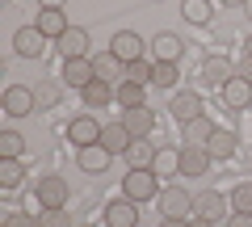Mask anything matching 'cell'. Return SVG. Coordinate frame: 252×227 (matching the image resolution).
<instances>
[{
    "label": "cell",
    "mask_w": 252,
    "mask_h": 227,
    "mask_svg": "<svg viewBox=\"0 0 252 227\" xmlns=\"http://www.w3.org/2000/svg\"><path fill=\"white\" fill-rule=\"evenodd\" d=\"M122 190H126V198H130V202L160 198V177H156L152 168H130V173H126V181H122Z\"/></svg>",
    "instance_id": "cell-1"
},
{
    "label": "cell",
    "mask_w": 252,
    "mask_h": 227,
    "mask_svg": "<svg viewBox=\"0 0 252 227\" xmlns=\"http://www.w3.org/2000/svg\"><path fill=\"white\" fill-rule=\"evenodd\" d=\"M160 215L164 219H189L193 215V194L172 185V190H160Z\"/></svg>",
    "instance_id": "cell-2"
},
{
    "label": "cell",
    "mask_w": 252,
    "mask_h": 227,
    "mask_svg": "<svg viewBox=\"0 0 252 227\" xmlns=\"http://www.w3.org/2000/svg\"><path fill=\"white\" fill-rule=\"evenodd\" d=\"M34 198H38V206L42 210H55V206H67V181L63 177H42V181L34 185Z\"/></svg>",
    "instance_id": "cell-3"
},
{
    "label": "cell",
    "mask_w": 252,
    "mask_h": 227,
    "mask_svg": "<svg viewBox=\"0 0 252 227\" xmlns=\"http://www.w3.org/2000/svg\"><path fill=\"white\" fill-rule=\"evenodd\" d=\"M0 101H4V114H9V118H26V114H34V109H38L34 89H26V84H9Z\"/></svg>",
    "instance_id": "cell-4"
},
{
    "label": "cell",
    "mask_w": 252,
    "mask_h": 227,
    "mask_svg": "<svg viewBox=\"0 0 252 227\" xmlns=\"http://www.w3.org/2000/svg\"><path fill=\"white\" fill-rule=\"evenodd\" d=\"M67 139H72L76 147H93V143H101V122L93 118V114H76V118L67 122Z\"/></svg>",
    "instance_id": "cell-5"
},
{
    "label": "cell",
    "mask_w": 252,
    "mask_h": 227,
    "mask_svg": "<svg viewBox=\"0 0 252 227\" xmlns=\"http://www.w3.org/2000/svg\"><path fill=\"white\" fill-rule=\"evenodd\" d=\"M109 51H114L118 59H122V64H135V59H147V55H143V51H147V42L135 34V30H118V34H114V42H109Z\"/></svg>",
    "instance_id": "cell-6"
},
{
    "label": "cell",
    "mask_w": 252,
    "mask_h": 227,
    "mask_svg": "<svg viewBox=\"0 0 252 227\" xmlns=\"http://www.w3.org/2000/svg\"><path fill=\"white\" fill-rule=\"evenodd\" d=\"M46 42H51V38H46L38 26H21L17 34H13V46H17L21 59H38V55L46 51Z\"/></svg>",
    "instance_id": "cell-7"
},
{
    "label": "cell",
    "mask_w": 252,
    "mask_h": 227,
    "mask_svg": "<svg viewBox=\"0 0 252 227\" xmlns=\"http://www.w3.org/2000/svg\"><path fill=\"white\" fill-rule=\"evenodd\" d=\"M168 114L181 122V127H185V122L202 118V114H206V105H202V97H198V93H177V97L168 101Z\"/></svg>",
    "instance_id": "cell-8"
},
{
    "label": "cell",
    "mask_w": 252,
    "mask_h": 227,
    "mask_svg": "<svg viewBox=\"0 0 252 227\" xmlns=\"http://www.w3.org/2000/svg\"><path fill=\"white\" fill-rule=\"evenodd\" d=\"M135 223H139V202L114 198L105 206V227H135Z\"/></svg>",
    "instance_id": "cell-9"
},
{
    "label": "cell",
    "mask_w": 252,
    "mask_h": 227,
    "mask_svg": "<svg viewBox=\"0 0 252 227\" xmlns=\"http://www.w3.org/2000/svg\"><path fill=\"white\" fill-rule=\"evenodd\" d=\"M63 80H67V89H89L93 80H97V72H93V59H63Z\"/></svg>",
    "instance_id": "cell-10"
},
{
    "label": "cell",
    "mask_w": 252,
    "mask_h": 227,
    "mask_svg": "<svg viewBox=\"0 0 252 227\" xmlns=\"http://www.w3.org/2000/svg\"><path fill=\"white\" fill-rule=\"evenodd\" d=\"M93 72H97V80H105V84H122V72H126V64L118 59L114 51H101V55H93Z\"/></svg>",
    "instance_id": "cell-11"
},
{
    "label": "cell",
    "mask_w": 252,
    "mask_h": 227,
    "mask_svg": "<svg viewBox=\"0 0 252 227\" xmlns=\"http://www.w3.org/2000/svg\"><path fill=\"white\" fill-rule=\"evenodd\" d=\"M231 76H235V64L227 55H210L206 64H202V84H219V89H223Z\"/></svg>",
    "instance_id": "cell-12"
},
{
    "label": "cell",
    "mask_w": 252,
    "mask_h": 227,
    "mask_svg": "<svg viewBox=\"0 0 252 227\" xmlns=\"http://www.w3.org/2000/svg\"><path fill=\"white\" fill-rule=\"evenodd\" d=\"M34 26L42 30L46 38H55V42H59V38L67 34V30H72V26H67V13H63V9H38Z\"/></svg>",
    "instance_id": "cell-13"
},
{
    "label": "cell",
    "mask_w": 252,
    "mask_h": 227,
    "mask_svg": "<svg viewBox=\"0 0 252 227\" xmlns=\"http://www.w3.org/2000/svg\"><path fill=\"white\" fill-rule=\"evenodd\" d=\"M210 160H215V156L206 152V147H181V173L185 177H206V168H210Z\"/></svg>",
    "instance_id": "cell-14"
},
{
    "label": "cell",
    "mask_w": 252,
    "mask_h": 227,
    "mask_svg": "<svg viewBox=\"0 0 252 227\" xmlns=\"http://www.w3.org/2000/svg\"><path fill=\"white\" fill-rule=\"evenodd\" d=\"M59 55L63 59H89V30L72 26L67 34L59 38Z\"/></svg>",
    "instance_id": "cell-15"
},
{
    "label": "cell",
    "mask_w": 252,
    "mask_h": 227,
    "mask_svg": "<svg viewBox=\"0 0 252 227\" xmlns=\"http://www.w3.org/2000/svg\"><path fill=\"white\" fill-rule=\"evenodd\" d=\"M193 215L223 219V215H227V198H223L219 190H202V194H193Z\"/></svg>",
    "instance_id": "cell-16"
},
{
    "label": "cell",
    "mask_w": 252,
    "mask_h": 227,
    "mask_svg": "<svg viewBox=\"0 0 252 227\" xmlns=\"http://www.w3.org/2000/svg\"><path fill=\"white\" fill-rule=\"evenodd\" d=\"M223 105L227 109H248L252 105V84L240 80V76H231V80L223 84Z\"/></svg>",
    "instance_id": "cell-17"
},
{
    "label": "cell",
    "mask_w": 252,
    "mask_h": 227,
    "mask_svg": "<svg viewBox=\"0 0 252 227\" xmlns=\"http://www.w3.org/2000/svg\"><path fill=\"white\" fill-rule=\"evenodd\" d=\"M122 127L130 130L135 139H147V135H152V127H156V114H152L147 105H139V109H126V114H122Z\"/></svg>",
    "instance_id": "cell-18"
},
{
    "label": "cell",
    "mask_w": 252,
    "mask_h": 227,
    "mask_svg": "<svg viewBox=\"0 0 252 227\" xmlns=\"http://www.w3.org/2000/svg\"><path fill=\"white\" fill-rule=\"evenodd\" d=\"M156 156H160V147H152V139H130V147H126V164L130 168H152Z\"/></svg>",
    "instance_id": "cell-19"
},
{
    "label": "cell",
    "mask_w": 252,
    "mask_h": 227,
    "mask_svg": "<svg viewBox=\"0 0 252 227\" xmlns=\"http://www.w3.org/2000/svg\"><path fill=\"white\" fill-rule=\"evenodd\" d=\"M130 130L122 127V122H109V127H101V147H109L114 156H126V147H130Z\"/></svg>",
    "instance_id": "cell-20"
},
{
    "label": "cell",
    "mask_w": 252,
    "mask_h": 227,
    "mask_svg": "<svg viewBox=\"0 0 252 227\" xmlns=\"http://www.w3.org/2000/svg\"><path fill=\"white\" fill-rule=\"evenodd\" d=\"M109 160H114V152H109V147H101V143L80 147V168H84V173H105Z\"/></svg>",
    "instance_id": "cell-21"
},
{
    "label": "cell",
    "mask_w": 252,
    "mask_h": 227,
    "mask_svg": "<svg viewBox=\"0 0 252 227\" xmlns=\"http://www.w3.org/2000/svg\"><path fill=\"white\" fill-rule=\"evenodd\" d=\"M215 130H219V127H215V122H210V114H202V118L185 122V143H189V147H206Z\"/></svg>",
    "instance_id": "cell-22"
},
{
    "label": "cell",
    "mask_w": 252,
    "mask_h": 227,
    "mask_svg": "<svg viewBox=\"0 0 252 227\" xmlns=\"http://www.w3.org/2000/svg\"><path fill=\"white\" fill-rule=\"evenodd\" d=\"M152 51H156V59H172V64H177L181 51H185V42H181L177 34H168V30H164V34L152 38Z\"/></svg>",
    "instance_id": "cell-23"
},
{
    "label": "cell",
    "mask_w": 252,
    "mask_h": 227,
    "mask_svg": "<svg viewBox=\"0 0 252 227\" xmlns=\"http://www.w3.org/2000/svg\"><path fill=\"white\" fill-rule=\"evenodd\" d=\"M80 97H84V105H89V109H105L109 101H114V84H105V80H93L89 89L80 93Z\"/></svg>",
    "instance_id": "cell-24"
},
{
    "label": "cell",
    "mask_w": 252,
    "mask_h": 227,
    "mask_svg": "<svg viewBox=\"0 0 252 227\" xmlns=\"http://www.w3.org/2000/svg\"><path fill=\"white\" fill-rule=\"evenodd\" d=\"M206 152L215 156V160L235 156V135H231V130H215V135H210V143H206Z\"/></svg>",
    "instance_id": "cell-25"
},
{
    "label": "cell",
    "mask_w": 252,
    "mask_h": 227,
    "mask_svg": "<svg viewBox=\"0 0 252 227\" xmlns=\"http://www.w3.org/2000/svg\"><path fill=\"white\" fill-rule=\"evenodd\" d=\"M114 101L122 109H139V105H147L143 101V84H118L114 89Z\"/></svg>",
    "instance_id": "cell-26"
},
{
    "label": "cell",
    "mask_w": 252,
    "mask_h": 227,
    "mask_svg": "<svg viewBox=\"0 0 252 227\" xmlns=\"http://www.w3.org/2000/svg\"><path fill=\"white\" fill-rule=\"evenodd\" d=\"M177 80H181L177 64H172V59H156V67H152V84H160V89H172Z\"/></svg>",
    "instance_id": "cell-27"
},
{
    "label": "cell",
    "mask_w": 252,
    "mask_h": 227,
    "mask_svg": "<svg viewBox=\"0 0 252 227\" xmlns=\"http://www.w3.org/2000/svg\"><path fill=\"white\" fill-rule=\"evenodd\" d=\"M152 67H156V64H147V59H135V64H126L122 84H152Z\"/></svg>",
    "instance_id": "cell-28"
},
{
    "label": "cell",
    "mask_w": 252,
    "mask_h": 227,
    "mask_svg": "<svg viewBox=\"0 0 252 227\" xmlns=\"http://www.w3.org/2000/svg\"><path fill=\"white\" fill-rule=\"evenodd\" d=\"M21 152H26V139L17 130H0V160H17Z\"/></svg>",
    "instance_id": "cell-29"
},
{
    "label": "cell",
    "mask_w": 252,
    "mask_h": 227,
    "mask_svg": "<svg viewBox=\"0 0 252 227\" xmlns=\"http://www.w3.org/2000/svg\"><path fill=\"white\" fill-rule=\"evenodd\" d=\"M59 97H63V89H59L55 80L34 84V101H38V109H51V105H59Z\"/></svg>",
    "instance_id": "cell-30"
},
{
    "label": "cell",
    "mask_w": 252,
    "mask_h": 227,
    "mask_svg": "<svg viewBox=\"0 0 252 227\" xmlns=\"http://www.w3.org/2000/svg\"><path fill=\"white\" fill-rule=\"evenodd\" d=\"M21 177H26L21 160H0V190H17Z\"/></svg>",
    "instance_id": "cell-31"
},
{
    "label": "cell",
    "mask_w": 252,
    "mask_h": 227,
    "mask_svg": "<svg viewBox=\"0 0 252 227\" xmlns=\"http://www.w3.org/2000/svg\"><path fill=\"white\" fill-rule=\"evenodd\" d=\"M152 173H156V177L181 173V152H160V156H156V164H152Z\"/></svg>",
    "instance_id": "cell-32"
},
{
    "label": "cell",
    "mask_w": 252,
    "mask_h": 227,
    "mask_svg": "<svg viewBox=\"0 0 252 227\" xmlns=\"http://www.w3.org/2000/svg\"><path fill=\"white\" fill-rule=\"evenodd\" d=\"M38 227H76V223L67 215V206H55V210H42L38 215Z\"/></svg>",
    "instance_id": "cell-33"
},
{
    "label": "cell",
    "mask_w": 252,
    "mask_h": 227,
    "mask_svg": "<svg viewBox=\"0 0 252 227\" xmlns=\"http://www.w3.org/2000/svg\"><path fill=\"white\" fill-rule=\"evenodd\" d=\"M185 21L206 26V21H210V0H185Z\"/></svg>",
    "instance_id": "cell-34"
},
{
    "label": "cell",
    "mask_w": 252,
    "mask_h": 227,
    "mask_svg": "<svg viewBox=\"0 0 252 227\" xmlns=\"http://www.w3.org/2000/svg\"><path fill=\"white\" fill-rule=\"evenodd\" d=\"M231 206L240 210V215H252V181H240L231 194Z\"/></svg>",
    "instance_id": "cell-35"
},
{
    "label": "cell",
    "mask_w": 252,
    "mask_h": 227,
    "mask_svg": "<svg viewBox=\"0 0 252 227\" xmlns=\"http://www.w3.org/2000/svg\"><path fill=\"white\" fill-rule=\"evenodd\" d=\"M4 227H38V219H34V215H21V210H17V215L4 219Z\"/></svg>",
    "instance_id": "cell-36"
},
{
    "label": "cell",
    "mask_w": 252,
    "mask_h": 227,
    "mask_svg": "<svg viewBox=\"0 0 252 227\" xmlns=\"http://www.w3.org/2000/svg\"><path fill=\"white\" fill-rule=\"evenodd\" d=\"M235 76H240V80H248V84H252V55H244L240 64H235Z\"/></svg>",
    "instance_id": "cell-37"
},
{
    "label": "cell",
    "mask_w": 252,
    "mask_h": 227,
    "mask_svg": "<svg viewBox=\"0 0 252 227\" xmlns=\"http://www.w3.org/2000/svg\"><path fill=\"white\" fill-rule=\"evenodd\" d=\"M227 227H252V215H240V210H235V215L227 219Z\"/></svg>",
    "instance_id": "cell-38"
},
{
    "label": "cell",
    "mask_w": 252,
    "mask_h": 227,
    "mask_svg": "<svg viewBox=\"0 0 252 227\" xmlns=\"http://www.w3.org/2000/svg\"><path fill=\"white\" fill-rule=\"evenodd\" d=\"M189 227H215V219H206V215H189Z\"/></svg>",
    "instance_id": "cell-39"
},
{
    "label": "cell",
    "mask_w": 252,
    "mask_h": 227,
    "mask_svg": "<svg viewBox=\"0 0 252 227\" xmlns=\"http://www.w3.org/2000/svg\"><path fill=\"white\" fill-rule=\"evenodd\" d=\"M160 227H189V219H160Z\"/></svg>",
    "instance_id": "cell-40"
},
{
    "label": "cell",
    "mask_w": 252,
    "mask_h": 227,
    "mask_svg": "<svg viewBox=\"0 0 252 227\" xmlns=\"http://www.w3.org/2000/svg\"><path fill=\"white\" fill-rule=\"evenodd\" d=\"M38 4H42V9H63L67 0H38Z\"/></svg>",
    "instance_id": "cell-41"
},
{
    "label": "cell",
    "mask_w": 252,
    "mask_h": 227,
    "mask_svg": "<svg viewBox=\"0 0 252 227\" xmlns=\"http://www.w3.org/2000/svg\"><path fill=\"white\" fill-rule=\"evenodd\" d=\"M244 55H252V34H248V38H244Z\"/></svg>",
    "instance_id": "cell-42"
},
{
    "label": "cell",
    "mask_w": 252,
    "mask_h": 227,
    "mask_svg": "<svg viewBox=\"0 0 252 227\" xmlns=\"http://www.w3.org/2000/svg\"><path fill=\"white\" fill-rule=\"evenodd\" d=\"M244 13H248V17H252V0H248V4H244Z\"/></svg>",
    "instance_id": "cell-43"
},
{
    "label": "cell",
    "mask_w": 252,
    "mask_h": 227,
    "mask_svg": "<svg viewBox=\"0 0 252 227\" xmlns=\"http://www.w3.org/2000/svg\"><path fill=\"white\" fill-rule=\"evenodd\" d=\"M227 4H248V0H227Z\"/></svg>",
    "instance_id": "cell-44"
}]
</instances>
